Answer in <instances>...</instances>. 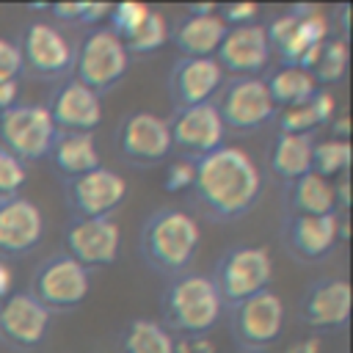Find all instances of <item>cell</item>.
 <instances>
[{"instance_id":"6da1fadb","label":"cell","mask_w":353,"mask_h":353,"mask_svg":"<svg viewBox=\"0 0 353 353\" xmlns=\"http://www.w3.org/2000/svg\"><path fill=\"white\" fill-rule=\"evenodd\" d=\"M262 193V168L240 146H218L196 160L193 196L215 221H234L245 215Z\"/></svg>"},{"instance_id":"7a4b0ae2","label":"cell","mask_w":353,"mask_h":353,"mask_svg":"<svg viewBox=\"0 0 353 353\" xmlns=\"http://www.w3.org/2000/svg\"><path fill=\"white\" fill-rule=\"evenodd\" d=\"M201 245L199 221L176 207L152 212L141 229V256L160 276L176 279L190 270Z\"/></svg>"},{"instance_id":"3957f363","label":"cell","mask_w":353,"mask_h":353,"mask_svg":"<svg viewBox=\"0 0 353 353\" xmlns=\"http://www.w3.org/2000/svg\"><path fill=\"white\" fill-rule=\"evenodd\" d=\"M223 301L212 284L210 276L204 273H182L171 279L165 295H163V325L171 334H210L221 314H223Z\"/></svg>"},{"instance_id":"277c9868","label":"cell","mask_w":353,"mask_h":353,"mask_svg":"<svg viewBox=\"0 0 353 353\" xmlns=\"http://www.w3.org/2000/svg\"><path fill=\"white\" fill-rule=\"evenodd\" d=\"M265 36L270 52H276L284 66H301L312 72L320 47L331 36V25L317 6H292L287 14L265 25Z\"/></svg>"},{"instance_id":"5b68a950","label":"cell","mask_w":353,"mask_h":353,"mask_svg":"<svg viewBox=\"0 0 353 353\" xmlns=\"http://www.w3.org/2000/svg\"><path fill=\"white\" fill-rule=\"evenodd\" d=\"M210 279L223 306H234L256 292L270 290L273 256L265 245H234L215 262V270Z\"/></svg>"},{"instance_id":"8992f818","label":"cell","mask_w":353,"mask_h":353,"mask_svg":"<svg viewBox=\"0 0 353 353\" xmlns=\"http://www.w3.org/2000/svg\"><path fill=\"white\" fill-rule=\"evenodd\" d=\"M130 69V52L108 28H94L83 36L72 61V80L102 94L110 91Z\"/></svg>"},{"instance_id":"52a82bcc","label":"cell","mask_w":353,"mask_h":353,"mask_svg":"<svg viewBox=\"0 0 353 353\" xmlns=\"http://www.w3.org/2000/svg\"><path fill=\"white\" fill-rule=\"evenodd\" d=\"M58 130L47 105L39 102H17L6 113H0V146L19 157L25 165L50 154Z\"/></svg>"},{"instance_id":"ba28073f","label":"cell","mask_w":353,"mask_h":353,"mask_svg":"<svg viewBox=\"0 0 353 353\" xmlns=\"http://www.w3.org/2000/svg\"><path fill=\"white\" fill-rule=\"evenodd\" d=\"M88 290H91V273L63 251L44 259L30 279V295L50 314L77 309L88 298Z\"/></svg>"},{"instance_id":"9c48e42d","label":"cell","mask_w":353,"mask_h":353,"mask_svg":"<svg viewBox=\"0 0 353 353\" xmlns=\"http://www.w3.org/2000/svg\"><path fill=\"white\" fill-rule=\"evenodd\" d=\"M218 94H221L215 102L218 116L223 127L234 132L262 130L279 113L262 77H232L229 83L221 85Z\"/></svg>"},{"instance_id":"30bf717a","label":"cell","mask_w":353,"mask_h":353,"mask_svg":"<svg viewBox=\"0 0 353 353\" xmlns=\"http://www.w3.org/2000/svg\"><path fill=\"white\" fill-rule=\"evenodd\" d=\"M116 146L119 154L141 168L165 163L174 154L168 119L152 113V110H132L121 119L116 130Z\"/></svg>"},{"instance_id":"8fae6325","label":"cell","mask_w":353,"mask_h":353,"mask_svg":"<svg viewBox=\"0 0 353 353\" xmlns=\"http://www.w3.org/2000/svg\"><path fill=\"white\" fill-rule=\"evenodd\" d=\"M284 301L273 292H256L234 306H229L232 334L245 350H265L284 334Z\"/></svg>"},{"instance_id":"7c38bea8","label":"cell","mask_w":353,"mask_h":353,"mask_svg":"<svg viewBox=\"0 0 353 353\" xmlns=\"http://www.w3.org/2000/svg\"><path fill=\"white\" fill-rule=\"evenodd\" d=\"M127 179L105 165L72 176L63 182V196L66 207L74 218L88 221V218H113V212L124 204L127 199Z\"/></svg>"},{"instance_id":"4fadbf2b","label":"cell","mask_w":353,"mask_h":353,"mask_svg":"<svg viewBox=\"0 0 353 353\" xmlns=\"http://www.w3.org/2000/svg\"><path fill=\"white\" fill-rule=\"evenodd\" d=\"M168 130H171L174 152H179L176 157H188L193 163L223 146L226 138V127L218 116L215 102L174 110V116L168 119Z\"/></svg>"},{"instance_id":"5bb4252c","label":"cell","mask_w":353,"mask_h":353,"mask_svg":"<svg viewBox=\"0 0 353 353\" xmlns=\"http://www.w3.org/2000/svg\"><path fill=\"white\" fill-rule=\"evenodd\" d=\"M25 69L44 80H58L72 72L74 47L50 22H30L19 41Z\"/></svg>"},{"instance_id":"9a60e30c","label":"cell","mask_w":353,"mask_h":353,"mask_svg":"<svg viewBox=\"0 0 353 353\" xmlns=\"http://www.w3.org/2000/svg\"><path fill=\"white\" fill-rule=\"evenodd\" d=\"M350 306H353V292H350L347 279L325 276L306 287L298 303V314L303 325L323 334V331L342 328L350 320Z\"/></svg>"},{"instance_id":"2e32d148","label":"cell","mask_w":353,"mask_h":353,"mask_svg":"<svg viewBox=\"0 0 353 353\" xmlns=\"http://www.w3.org/2000/svg\"><path fill=\"white\" fill-rule=\"evenodd\" d=\"M121 251V226L113 218H74L66 229V251L85 270L108 268L119 259Z\"/></svg>"},{"instance_id":"e0dca14e","label":"cell","mask_w":353,"mask_h":353,"mask_svg":"<svg viewBox=\"0 0 353 353\" xmlns=\"http://www.w3.org/2000/svg\"><path fill=\"white\" fill-rule=\"evenodd\" d=\"M52 314L30 295V292H11L0 301V339L17 350L39 347L50 334Z\"/></svg>"},{"instance_id":"ac0fdd59","label":"cell","mask_w":353,"mask_h":353,"mask_svg":"<svg viewBox=\"0 0 353 353\" xmlns=\"http://www.w3.org/2000/svg\"><path fill=\"white\" fill-rule=\"evenodd\" d=\"M270 44L265 36V25H240L226 28V36L215 52V61L221 72H229L234 77H259V72L270 63Z\"/></svg>"},{"instance_id":"d6986e66","label":"cell","mask_w":353,"mask_h":353,"mask_svg":"<svg viewBox=\"0 0 353 353\" xmlns=\"http://www.w3.org/2000/svg\"><path fill=\"white\" fill-rule=\"evenodd\" d=\"M44 237V212L25 196L0 201V259L30 254Z\"/></svg>"},{"instance_id":"ffe728a7","label":"cell","mask_w":353,"mask_h":353,"mask_svg":"<svg viewBox=\"0 0 353 353\" xmlns=\"http://www.w3.org/2000/svg\"><path fill=\"white\" fill-rule=\"evenodd\" d=\"M223 85V72L215 58H179L168 74V97L174 110L212 102Z\"/></svg>"},{"instance_id":"44dd1931","label":"cell","mask_w":353,"mask_h":353,"mask_svg":"<svg viewBox=\"0 0 353 353\" xmlns=\"http://www.w3.org/2000/svg\"><path fill=\"white\" fill-rule=\"evenodd\" d=\"M287 251L301 262L325 259L339 237V215H287L281 229Z\"/></svg>"},{"instance_id":"7402d4cb","label":"cell","mask_w":353,"mask_h":353,"mask_svg":"<svg viewBox=\"0 0 353 353\" xmlns=\"http://www.w3.org/2000/svg\"><path fill=\"white\" fill-rule=\"evenodd\" d=\"M58 132H94L102 124V99L77 80H66L47 105Z\"/></svg>"},{"instance_id":"603a6c76","label":"cell","mask_w":353,"mask_h":353,"mask_svg":"<svg viewBox=\"0 0 353 353\" xmlns=\"http://www.w3.org/2000/svg\"><path fill=\"white\" fill-rule=\"evenodd\" d=\"M226 25L218 17V6H190L188 14L171 28V41L182 58H215Z\"/></svg>"},{"instance_id":"cb8c5ba5","label":"cell","mask_w":353,"mask_h":353,"mask_svg":"<svg viewBox=\"0 0 353 353\" xmlns=\"http://www.w3.org/2000/svg\"><path fill=\"white\" fill-rule=\"evenodd\" d=\"M47 157H50L52 168L63 179L88 174V171H94V168L102 165L99 146H97L94 132H58Z\"/></svg>"},{"instance_id":"d4e9b609","label":"cell","mask_w":353,"mask_h":353,"mask_svg":"<svg viewBox=\"0 0 353 353\" xmlns=\"http://www.w3.org/2000/svg\"><path fill=\"white\" fill-rule=\"evenodd\" d=\"M336 116V99L331 88H317L309 102L284 108L276 113V124L281 135H312L317 127H325Z\"/></svg>"},{"instance_id":"484cf974","label":"cell","mask_w":353,"mask_h":353,"mask_svg":"<svg viewBox=\"0 0 353 353\" xmlns=\"http://www.w3.org/2000/svg\"><path fill=\"white\" fill-rule=\"evenodd\" d=\"M312 149H314L312 135H281L279 132L268 154L270 174L279 176L284 185L295 182L298 176L312 171Z\"/></svg>"},{"instance_id":"4316f807","label":"cell","mask_w":353,"mask_h":353,"mask_svg":"<svg viewBox=\"0 0 353 353\" xmlns=\"http://www.w3.org/2000/svg\"><path fill=\"white\" fill-rule=\"evenodd\" d=\"M290 215H336L334 182L309 171L287 185Z\"/></svg>"},{"instance_id":"83f0119b","label":"cell","mask_w":353,"mask_h":353,"mask_svg":"<svg viewBox=\"0 0 353 353\" xmlns=\"http://www.w3.org/2000/svg\"><path fill=\"white\" fill-rule=\"evenodd\" d=\"M265 85H268V94L273 99L276 108H295V105H303L312 99V94L320 88L312 77V72L301 69V66H279L273 69L268 77H262Z\"/></svg>"},{"instance_id":"f1b7e54d","label":"cell","mask_w":353,"mask_h":353,"mask_svg":"<svg viewBox=\"0 0 353 353\" xmlns=\"http://www.w3.org/2000/svg\"><path fill=\"white\" fill-rule=\"evenodd\" d=\"M119 353H174V334L149 317H135L124 325Z\"/></svg>"},{"instance_id":"f546056e","label":"cell","mask_w":353,"mask_h":353,"mask_svg":"<svg viewBox=\"0 0 353 353\" xmlns=\"http://www.w3.org/2000/svg\"><path fill=\"white\" fill-rule=\"evenodd\" d=\"M350 61V47L345 36H328L325 44L320 47V55L312 66V77L317 85H334L345 77Z\"/></svg>"},{"instance_id":"4dcf8cb0","label":"cell","mask_w":353,"mask_h":353,"mask_svg":"<svg viewBox=\"0 0 353 353\" xmlns=\"http://www.w3.org/2000/svg\"><path fill=\"white\" fill-rule=\"evenodd\" d=\"M168 41H171V25L163 11L152 8L149 17L143 19V25L135 30V36L124 41V47L130 55H152V52L163 50Z\"/></svg>"},{"instance_id":"1f68e13d","label":"cell","mask_w":353,"mask_h":353,"mask_svg":"<svg viewBox=\"0 0 353 353\" xmlns=\"http://www.w3.org/2000/svg\"><path fill=\"white\" fill-rule=\"evenodd\" d=\"M350 165V141L342 138H325V141H314L312 149V171L325 176V179H336L342 174H347Z\"/></svg>"},{"instance_id":"d6a6232c","label":"cell","mask_w":353,"mask_h":353,"mask_svg":"<svg viewBox=\"0 0 353 353\" xmlns=\"http://www.w3.org/2000/svg\"><path fill=\"white\" fill-rule=\"evenodd\" d=\"M36 8L69 25H99L110 14V6L105 3H50V6H36Z\"/></svg>"},{"instance_id":"836d02e7","label":"cell","mask_w":353,"mask_h":353,"mask_svg":"<svg viewBox=\"0 0 353 353\" xmlns=\"http://www.w3.org/2000/svg\"><path fill=\"white\" fill-rule=\"evenodd\" d=\"M149 11H152V6H146V3H116V6H110V14H108V19H110V28L108 30L116 39L127 41L143 25V19L149 17Z\"/></svg>"},{"instance_id":"e575fe53","label":"cell","mask_w":353,"mask_h":353,"mask_svg":"<svg viewBox=\"0 0 353 353\" xmlns=\"http://www.w3.org/2000/svg\"><path fill=\"white\" fill-rule=\"evenodd\" d=\"M25 185H28V165L0 146V201L22 196Z\"/></svg>"},{"instance_id":"d590c367","label":"cell","mask_w":353,"mask_h":353,"mask_svg":"<svg viewBox=\"0 0 353 353\" xmlns=\"http://www.w3.org/2000/svg\"><path fill=\"white\" fill-rule=\"evenodd\" d=\"M193 182H196V163L193 160H188V157L168 160V168H165V176H163V190L165 193L193 190Z\"/></svg>"},{"instance_id":"8d00e7d4","label":"cell","mask_w":353,"mask_h":353,"mask_svg":"<svg viewBox=\"0 0 353 353\" xmlns=\"http://www.w3.org/2000/svg\"><path fill=\"white\" fill-rule=\"evenodd\" d=\"M22 72H25V61H22L19 41L0 36V77L19 80V74H22Z\"/></svg>"},{"instance_id":"74e56055","label":"cell","mask_w":353,"mask_h":353,"mask_svg":"<svg viewBox=\"0 0 353 353\" xmlns=\"http://www.w3.org/2000/svg\"><path fill=\"white\" fill-rule=\"evenodd\" d=\"M218 17L223 19L226 28L254 25L256 17H259V6H256V3H229V6H218Z\"/></svg>"},{"instance_id":"f35d334b","label":"cell","mask_w":353,"mask_h":353,"mask_svg":"<svg viewBox=\"0 0 353 353\" xmlns=\"http://www.w3.org/2000/svg\"><path fill=\"white\" fill-rule=\"evenodd\" d=\"M174 353H218L210 334H179L174 336Z\"/></svg>"},{"instance_id":"ab89813d","label":"cell","mask_w":353,"mask_h":353,"mask_svg":"<svg viewBox=\"0 0 353 353\" xmlns=\"http://www.w3.org/2000/svg\"><path fill=\"white\" fill-rule=\"evenodd\" d=\"M17 102H19V80L0 77V113H6L8 108H14Z\"/></svg>"},{"instance_id":"60d3db41","label":"cell","mask_w":353,"mask_h":353,"mask_svg":"<svg viewBox=\"0 0 353 353\" xmlns=\"http://www.w3.org/2000/svg\"><path fill=\"white\" fill-rule=\"evenodd\" d=\"M328 124H331V138H342V141H347L350 121H347V113H345V110H336V116H334Z\"/></svg>"},{"instance_id":"b9f144b4","label":"cell","mask_w":353,"mask_h":353,"mask_svg":"<svg viewBox=\"0 0 353 353\" xmlns=\"http://www.w3.org/2000/svg\"><path fill=\"white\" fill-rule=\"evenodd\" d=\"M14 292V273L6 259H0V301H6Z\"/></svg>"},{"instance_id":"7bdbcfd3","label":"cell","mask_w":353,"mask_h":353,"mask_svg":"<svg viewBox=\"0 0 353 353\" xmlns=\"http://www.w3.org/2000/svg\"><path fill=\"white\" fill-rule=\"evenodd\" d=\"M320 347H323L320 336H317V334H312V336H306V339L295 342V345H292L287 353H320Z\"/></svg>"},{"instance_id":"ee69618b","label":"cell","mask_w":353,"mask_h":353,"mask_svg":"<svg viewBox=\"0 0 353 353\" xmlns=\"http://www.w3.org/2000/svg\"><path fill=\"white\" fill-rule=\"evenodd\" d=\"M245 353H265V350H245Z\"/></svg>"}]
</instances>
